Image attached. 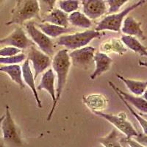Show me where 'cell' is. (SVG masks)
<instances>
[{"label": "cell", "instance_id": "cell-1", "mask_svg": "<svg viewBox=\"0 0 147 147\" xmlns=\"http://www.w3.org/2000/svg\"><path fill=\"white\" fill-rule=\"evenodd\" d=\"M40 12L38 0H17L11 11V18L5 24H15L22 26L26 21L34 18H40Z\"/></svg>", "mask_w": 147, "mask_h": 147}, {"label": "cell", "instance_id": "cell-2", "mask_svg": "<svg viewBox=\"0 0 147 147\" xmlns=\"http://www.w3.org/2000/svg\"><path fill=\"white\" fill-rule=\"evenodd\" d=\"M53 71L56 74L57 80L56 89V102L58 103L63 94L64 87L69 75L70 67L71 65V59L67 49H60L55 54L52 61Z\"/></svg>", "mask_w": 147, "mask_h": 147}, {"label": "cell", "instance_id": "cell-3", "mask_svg": "<svg viewBox=\"0 0 147 147\" xmlns=\"http://www.w3.org/2000/svg\"><path fill=\"white\" fill-rule=\"evenodd\" d=\"M105 34L96 30H86L81 32L61 35L57 40L58 46L65 47L68 50H74L87 46L94 39L101 38Z\"/></svg>", "mask_w": 147, "mask_h": 147}, {"label": "cell", "instance_id": "cell-4", "mask_svg": "<svg viewBox=\"0 0 147 147\" xmlns=\"http://www.w3.org/2000/svg\"><path fill=\"white\" fill-rule=\"evenodd\" d=\"M145 2L146 0H139L138 2L129 6L127 8L119 12V13H110V15L105 17L102 20H101L99 23L97 24L95 30L99 31V32H102L105 30H110V31H113V32H120L122 24H123L124 18L127 16V15L132 10H136V8L144 5Z\"/></svg>", "mask_w": 147, "mask_h": 147}, {"label": "cell", "instance_id": "cell-5", "mask_svg": "<svg viewBox=\"0 0 147 147\" xmlns=\"http://www.w3.org/2000/svg\"><path fill=\"white\" fill-rule=\"evenodd\" d=\"M2 139L5 146H22L23 142L21 138L20 131L12 118L10 107L6 105L5 118L1 124Z\"/></svg>", "mask_w": 147, "mask_h": 147}, {"label": "cell", "instance_id": "cell-6", "mask_svg": "<svg viewBox=\"0 0 147 147\" xmlns=\"http://www.w3.org/2000/svg\"><path fill=\"white\" fill-rule=\"evenodd\" d=\"M94 113L111 123L115 128L124 134L126 137L128 138H132L138 135L139 132L136 131L132 124L127 120L125 113L122 112L117 115H113V114L105 113L103 111H96L94 112Z\"/></svg>", "mask_w": 147, "mask_h": 147}, {"label": "cell", "instance_id": "cell-7", "mask_svg": "<svg viewBox=\"0 0 147 147\" xmlns=\"http://www.w3.org/2000/svg\"><path fill=\"white\" fill-rule=\"evenodd\" d=\"M27 33L32 41L38 45L40 50L49 56L54 53V43L50 37L46 35L40 30L38 29L33 21H30L25 24Z\"/></svg>", "mask_w": 147, "mask_h": 147}, {"label": "cell", "instance_id": "cell-8", "mask_svg": "<svg viewBox=\"0 0 147 147\" xmlns=\"http://www.w3.org/2000/svg\"><path fill=\"white\" fill-rule=\"evenodd\" d=\"M27 59L32 63L35 80L39 74L44 73L52 63L49 56L41 50H39L34 44L29 48Z\"/></svg>", "mask_w": 147, "mask_h": 147}, {"label": "cell", "instance_id": "cell-9", "mask_svg": "<svg viewBox=\"0 0 147 147\" xmlns=\"http://www.w3.org/2000/svg\"><path fill=\"white\" fill-rule=\"evenodd\" d=\"M96 49L92 47H85L74 49L69 54L71 62L74 66L80 69H87L94 62Z\"/></svg>", "mask_w": 147, "mask_h": 147}, {"label": "cell", "instance_id": "cell-10", "mask_svg": "<svg viewBox=\"0 0 147 147\" xmlns=\"http://www.w3.org/2000/svg\"><path fill=\"white\" fill-rule=\"evenodd\" d=\"M55 74L54 73L53 69H49L44 71L42 74L40 82L38 86L37 87V90H45L48 92V94L52 97L53 105H52V109L49 113L47 121H49L52 117V115L55 113V109L57 108V102H56V89L55 86Z\"/></svg>", "mask_w": 147, "mask_h": 147}, {"label": "cell", "instance_id": "cell-11", "mask_svg": "<svg viewBox=\"0 0 147 147\" xmlns=\"http://www.w3.org/2000/svg\"><path fill=\"white\" fill-rule=\"evenodd\" d=\"M0 44L16 47L23 50L29 49L34 44L27 38L22 27H18L8 36L0 38Z\"/></svg>", "mask_w": 147, "mask_h": 147}, {"label": "cell", "instance_id": "cell-12", "mask_svg": "<svg viewBox=\"0 0 147 147\" xmlns=\"http://www.w3.org/2000/svg\"><path fill=\"white\" fill-rule=\"evenodd\" d=\"M83 13L90 19H96L106 13L107 5L105 0H82Z\"/></svg>", "mask_w": 147, "mask_h": 147}, {"label": "cell", "instance_id": "cell-13", "mask_svg": "<svg viewBox=\"0 0 147 147\" xmlns=\"http://www.w3.org/2000/svg\"><path fill=\"white\" fill-rule=\"evenodd\" d=\"M94 62L95 63V70L90 77L92 80H94L96 77L107 71L111 66L113 60L107 54L98 52L94 55Z\"/></svg>", "mask_w": 147, "mask_h": 147}, {"label": "cell", "instance_id": "cell-14", "mask_svg": "<svg viewBox=\"0 0 147 147\" xmlns=\"http://www.w3.org/2000/svg\"><path fill=\"white\" fill-rule=\"evenodd\" d=\"M22 70L24 82H25V83L28 85L29 87H30V88L31 89V90H32L34 98H35V101H36L38 107L41 108V101H40V98H39L38 91L37 90L36 86H35V80L34 79V75L33 74H32V69H31V67H30V60H29L28 59L26 60H24V63L22 65Z\"/></svg>", "mask_w": 147, "mask_h": 147}, {"label": "cell", "instance_id": "cell-15", "mask_svg": "<svg viewBox=\"0 0 147 147\" xmlns=\"http://www.w3.org/2000/svg\"><path fill=\"white\" fill-rule=\"evenodd\" d=\"M141 22L137 21L132 16H127L123 22L121 31L124 35L136 37L143 40H145L146 37L141 29Z\"/></svg>", "mask_w": 147, "mask_h": 147}, {"label": "cell", "instance_id": "cell-16", "mask_svg": "<svg viewBox=\"0 0 147 147\" xmlns=\"http://www.w3.org/2000/svg\"><path fill=\"white\" fill-rule=\"evenodd\" d=\"M108 84L110 87L115 88L120 93V94L123 96V98L129 105L134 106L140 113H147V101L144 99V97L140 96L131 95L129 94H127L126 92L123 91L121 89H119L117 86H115V84L113 82H111V81H109Z\"/></svg>", "mask_w": 147, "mask_h": 147}, {"label": "cell", "instance_id": "cell-17", "mask_svg": "<svg viewBox=\"0 0 147 147\" xmlns=\"http://www.w3.org/2000/svg\"><path fill=\"white\" fill-rule=\"evenodd\" d=\"M82 101L93 113L96 111H103L107 105V99L102 94H93L84 96Z\"/></svg>", "mask_w": 147, "mask_h": 147}, {"label": "cell", "instance_id": "cell-18", "mask_svg": "<svg viewBox=\"0 0 147 147\" xmlns=\"http://www.w3.org/2000/svg\"><path fill=\"white\" fill-rule=\"evenodd\" d=\"M99 49L104 53H116L120 56L124 55L127 52V47L124 45L121 39L110 38L106 41L103 42L100 45Z\"/></svg>", "mask_w": 147, "mask_h": 147}, {"label": "cell", "instance_id": "cell-19", "mask_svg": "<svg viewBox=\"0 0 147 147\" xmlns=\"http://www.w3.org/2000/svg\"><path fill=\"white\" fill-rule=\"evenodd\" d=\"M41 22L53 24L61 27H68L69 16L60 9H53L42 18Z\"/></svg>", "mask_w": 147, "mask_h": 147}, {"label": "cell", "instance_id": "cell-20", "mask_svg": "<svg viewBox=\"0 0 147 147\" xmlns=\"http://www.w3.org/2000/svg\"><path fill=\"white\" fill-rule=\"evenodd\" d=\"M0 71L7 74L10 77L11 80L16 83L21 89H24L25 88L23 77H22V67L20 65L17 64L2 65L0 66Z\"/></svg>", "mask_w": 147, "mask_h": 147}, {"label": "cell", "instance_id": "cell-21", "mask_svg": "<svg viewBox=\"0 0 147 147\" xmlns=\"http://www.w3.org/2000/svg\"><path fill=\"white\" fill-rule=\"evenodd\" d=\"M38 27L42 32H44L46 35L51 38H57V37L61 36L63 34L71 32L74 30V29L69 28V27H61V26L47 23V22L38 24Z\"/></svg>", "mask_w": 147, "mask_h": 147}, {"label": "cell", "instance_id": "cell-22", "mask_svg": "<svg viewBox=\"0 0 147 147\" xmlns=\"http://www.w3.org/2000/svg\"><path fill=\"white\" fill-rule=\"evenodd\" d=\"M121 40L124 45L132 52L138 54L140 56L147 57V48L139 41L138 38L131 35H124L121 37Z\"/></svg>", "mask_w": 147, "mask_h": 147}, {"label": "cell", "instance_id": "cell-23", "mask_svg": "<svg viewBox=\"0 0 147 147\" xmlns=\"http://www.w3.org/2000/svg\"><path fill=\"white\" fill-rule=\"evenodd\" d=\"M118 78L125 84L129 91L136 96H142L144 92L147 88V81L133 80L131 79H127L119 74L117 75Z\"/></svg>", "mask_w": 147, "mask_h": 147}, {"label": "cell", "instance_id": "cell-24", "mask_svg": "<svg viewBox=\"0 0 147 147\" xmlns=\"http://www.w3.org/2000/svg\"><path fill=\"white\" fill-rule=\"evenodd\" d=\"M69 22H70L73 26L84 29L90 28L92 25L90 18L79 11L73 12L69 16Z\"/></svg>", "mask_w": 147, "mask_h": 147}, {"label": "cell", "instance_id": "cell-25", "mask_svg": "<svg viewBox=\"0 0 147 147\" xmlns=\"http://www.w3.org/2000/svg\"><path fill=\"white\" fill-rule=\"evenodd\" d=\"M121 137L120 134L115 129H113L112 131L105 137L99 139V143L105 147H121Z\"/></svg>", "mask_w": 147, "mask_h": 147}, {"label": "cell", "instance_id": "cell-26", "mask_svg": "<svg viewBox=\"0 0 147 147\" xmlns=\"http://www.w3.org/2000/svg\"><path fill=\"white\" fill-rule=\"evenodd\" d=\"M111 88L113 89V90L115 92V93H116V94L118 95V96L120 98L122 102H123V103L125 105V106L127 107V109L129 110V112L131 113V114H132L134 117L136 118V120L138 121L139 124H140V126L141 127V128H142L144 133L146 134V135H147V120H146V119L145 118L143 117L142 115H140V113H138L137 112H136V110H134V109L132 108V107H131L130 105H129V104L128 102H127V101H126L125 99L123 98V96L121 95L120 93H119V92L118 91V90H116L115 88H113V87H111Z\"/></svg>", "mask_w": 147, "mask_h": 147}, {"label": "cell", "instance_id": "cell-27", "mask_svg": "<svg viewBox=\"0 0 147 147\" xmlns=\"http://www.w3.org/2000/svg\"><path fill=\"white\" fill-rule=\"evenodd\" d=\"M58 6L60 10H62L66 13H71L77 11L80 7L79 0H60L58 2Z\"/></svg>", "mask_w": 147, "mask_h": 147}, {"label": "cell", "instance_id": "cell-28", "mask_svg": "<svg viewBox=\"0 0 147 147\" xmlns=\"http://www.w3.org/2000/svg\"><path fill=\"white\" fill-rule=\"evenodd\" d=\"M25 55L24 53H19L13 56L7 57H0V64L3 65H11V64H18L23 62L25 60Z\"/></svg>", "mask_w": 147, "mask_h": 147}, {"label": "cell", "instance_id": "cell-29", "mask_svg": "<svg viewBox=\"0 0 147 147\" xmlns=\"http://www.w3.org/2000/svg\"><path fill=\"white\" fill-rule=\"evenodd\" d=\"M129 1V0H107V3L108 5L107 13L109 14L117 13L121 7Z\"/></svg>", "mask_w": 147, "mask_h": 147}, {"label": "cell", "instance_id": "cell-30", "mask_svg": "<svg viewBox=\"0 0 147 147\" xmlns=\"http://www.w3.org/2000/svg\"><path fill=\"white\" fill-rule=\"evenodd\" d=\"M22 51V49L16 48V47L7 46V47L0 49V57L13 56V55H18V54L21 53Z\"/></svg>", "mask_w": 147, "mask_h": 147}, {"label": "cell", "instance_id": "cell-31", "mask_svg": "<svg viewBox=\"0 0 147 147\" xmlns=\"http://www.w3.org/2000/svg\"><path fill=\"white\" fill-rule=\"evenodd\" d=\"M40 5V10H43V13H49L53 10L55 3L57 0H38Z\"/></svg>", "mask_w": 147, "mask_h": 147}, {"label": "cell", "instance_id": "cell-32", "mask_svg": "<svg viewBox=\"0 0 147 147\" xmlns=\"http://www.w3.org/2000/svg\"><path fill=\"white\" fill-rule=\"evenodd\" d=\"M5 118V115H2L1 117H0V127H1V124H2V120L4 119ZM5 146V144H4V141H3V139L2 138L0 137V147H3Z\"/></svg>", "mask_w": 147, "mask_h": 147}, {"label": "cell", "instance_id": "cell-33", "mask_svg": "<svg viewBox=\"0 0 147 147\" xmlns=\"http://www.w3.org/2000/svg\"><path fill=\"white\" fill-rule=\"evenodd\" d=\"M138 63L140 66H144V67H145V68H147V62H144V61L139 60Z\"/></svg>", "mask_w": 147, "mask_h": 147}, {"label": "cell", "instance_id": "cell-34", "mask_svg": "<svg viewBox=\"0 0 147 147\" xmlns=\"http://www.w3.org/2000/svg\"><path fill=\"white\" fill-rule=\"evenodd\" d=\"M142 96L144 97V99L147 101V88H146V89L145 90V91L144 92V94H142Z\"/></svg>", "mask_w": 147, "mask_h": 147}, {"label": "cell", "instance_id": "cell-35", "mask_svg": "<svg viewBox=\"0 0 147 147\" xmlns=\"http://www.w3.org/2000/svg\"><path fill=\"white\" fill-rule=\"evenodd\" d=\"M140 114L147 120V113H140Z\"/></svg>", "mask_w": 147, "mask_h": 147}, {"label": "cell", "instance_id": "cell-36", "mask_svg": "<svg viewBox=\"0 0 147 147\" xmlns=\"http://www.w3.org/2000/svg\"><path fill=\"white\" fill-rule=\"evenodd\" d=\"M5 2V0H0V8H1V7H2V5H3V3Z\"/></svg>", "mask_w": 147, "mask_h": 147}]
</instances>
